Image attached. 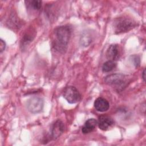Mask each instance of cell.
Listing matches in <instances>:
<instances>
[{
  "mask_svg": "<svg viewBox=\"0 0 146 146\" xmlns=\"http://www.w3.org/2000/svg\"><path fill=\"white\" fill-rule=\"evenodd\" d=\"M71 35V29L69 26L63 25L56 27L52 37L53 48L60 53H64L67 50Z\"/></svg>",
  "mask_w": 146,
  "mask_h": 146,
  "instance_id": "1",
  "label": "cell"
},
{
  "mask_svg": "<svg viewBox=\"0 0 146 146\" xmlns=\"http://www.w3.org/2000/svg\"><path fill=\"white\" fill-rule=\"evenodd\" d=\"M113 29L115 34L127 33L136 26V22L132 18L121 16L114 20Z\"/></svg>",
  "mask_w": 146,
  "mask_h": 146,
  "instance_id": "2",
  "label": "cell"
},
{
  "mask_svg": "<svg viewBox=\"0 0 146 146\" xmlns=\"http://www.w3.org/2000/svg\"><path fill=\"white\" fill-rule=\"evenodd\" d=\"M104 82L118 91L121 90L127 85V76L123 74H113L106 76Z\"/></svg>",
  "mask_w": 146,
  "mask_h": 146,
  "instance_id": "3",
  "label": "cell"
},
{
  "mask_svg": "<svg viewBox=\"0 0 146 146\" xmlns=\"http://www.w3.org/2000/svg\"><path fill=\"white\" fill-rule=\"evenodd\" d=\"M63 98L70 104H75L81 99V95L78 89L74 86H69L66 87L62 93Z\"/></svg>",
  "mask_w": 146,
  "mask_h": 146,
  "instance_id": "4",
  "label": "cell"
},
{
  "mask_svg": "<svg viewBox=\"0 0 146 146\" xmlns=\"http://www.w3.org/2000/svg\"><path fill=\"white\" fill-rule=\"evenodd\" d=\"M44 106V102L42 98L34 96L29 99L26 103L27 110L33 113L40 112Z\"/></svg>",
  "mask_w": 146,
  "mask_h": 146,
  "instance_id": "5",
  "label": "cell"
},
{
  "mask_svg": "<svg viewBox=\"0 0 146 146\" xmlns=\"http://www.w3.org/2000/svg\"><path fill=\"white\" fill-rule=\"evenodd\" d=\"M51 136L53 140H56L63 133L64 130V124L63 122L58 119L51 125Z\"/></svg>",
  "mask_w": 146,
  "mask_h": 146,
  "instance_id": "6",
  "label": "cell"
},
{
  "mask_svg": "<svg viewBox=\"0 0 146 146\" xmlns=\"http://www.w3.org/2000/svg\"><path fill=\"white\" fill-rule=\"evenodd\" d=\"M115 124L114 120L107 115H101L99 117L98 125L102 131H107L111 128Z\"/></svg>",
  "mask_w": 146,
  "mask_h": 146,
  "instance_id": "7",
  "label": "cell"
},
{
  "mask_svg": "<svg viewBox=\"0 0 146 146\" xmlns=\"http://www.w3.org/2000/svg\"><path fill=\"white\" fill-rule=\"evenodd\" d=\"M120 48L117 44H111L106 51V57L110 60L115 61L119 58L120 56Z\"/></svg>",
  "mask_w": 146,
  "mask_h": 146,
  "instance_id": "8",
  "label": "cell"
},
{
  "mask_svg": "<svg viewBox=\"0 0 146 146\" xmlns=\"http://www.w3.org/2000/svg\"><path fill=\"white\" fill-rule=\"evenodd\" d=\"M94 105L96 110L101 112L107 111L110 107L108 102L106 99L102 97H99L96 99Z\"/></svg>",
  "mask_w": 146,
  "mask_h": 146,
  "instance_id": "9",
  "label": "cell"
},
{
  "mask_svg": "<svg viewBox=\"0 0 146 146\" xmlns=\"http://www.w3.org/2000/svg\"><path fill=\"white\" fill-rule=\"evenodd\" d=\"M98 125V121L95 119H90L87 120L82 128V132L83 134H87L92 132L96 125Z\"/></svg>",
  "mask_w": 146,
  "mask_h": 146,
  "instance_id": "10",
  "label": "cell"
},
{
  "mask_svg": "<svg viewBox=\"0 0 146 146\" xmlns=\"http://www.w3.org/2000/svg\"><path fill=\"white\" fill-rule=\"evenodd\" d=\"M27 10L30 12H38L42 7V2L40 0H27L25 1Z\"/></svg>",
  "mask_w": 146,
  "mask_h": 146,
  "instance_id": "11",
  "label": "cell"
},
{
  "mask_svg": "<svg viewBox=\"0 0 146 146\" xmlns=\"http://www.w3.org/2000/svg\"><path fill=\"white\" fill-rule=\"evenodd\" d=\"M116 67V63L113 60H110L106 62L102 66V71L103 72H108L113 70Z\"/></svg>",
  "mask_w": 146,
  "mask_h": 146,
  "instance_id": "12",
  "label": "cell"
},
{
  "mask_svg": "<svg viewBox=\"0 0 146 146\" xmlns=\"http://www.w3.org/2000/svg\"><path fill=\"white\" fill-rule=\"evenodd\" d=\"M34 37V35H33V34H31L30 33H26L23 36V37L21 40V46L22 48V49L29 44V43L33 40Z\"/></svg>",
  "mask_w": 146,
  "mask_h": 146,
  "instance_id": "13",
  "label": "cell"
},
{
  "mask_svg": "<svg viewBox=\"0 0 146 146\" xmlns=\"http://www.w3.org/2000/svg\"><path fill=\"white\" fill-rule=\"evenodd\" d=\"M91 40L90 36H88L87 35H84V36H83L80 40V42L82 43V44L84 46H88L91 43Z\"/></svg>",
  "mask_w": 146,
  "mask_h": 146,
  "instance_id": "14",
  "label": "cell"
},
{
  "mask_svg": "<svg viewBox=\"0 0 146 146\" xmlns=\"http://www.w3.org/2000/svg\"><path fill=\"white\" fill-rule=\"evenodd\" d=\"M6 47V43L4 42V40H3L2 39H1V43H0V50H1V52H2Z\"/></svg>",
  "mask_w": 146,
  "mask_h": 146,
  "instance_id": "15",
  "label": "cell"
},
{
  "mask_svg": "<svg viewBox=\"0 0 146 146\" xmlns=\"http://www.w3.org/2000/svg\"><path fill=\"white\" fill-rule=\"evenodd\" d=\"M142 78L144 82H145V69L143 70V72L142 73Z\"/></svg>",
  "mask_w": 146,
  "mask_h": 146,
  "instance_id": "16",
  "label": "cell"
}]
</instances>
